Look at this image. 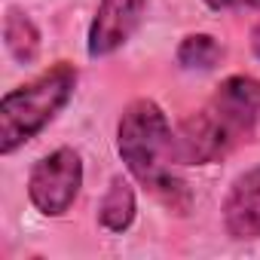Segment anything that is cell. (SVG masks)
Instances as JSON below:
<instances>
[{
  "mask_svg": "<svg viewBox=\"0 0 260 260\" xmlns=\"http://www.w3.org/2000/svg\"><path fill=\"white\" fill-rule=\"evenodd\" d=\"M260 132V80L233 74L172 132L175 166H214Z\"/></svg>",
  "mask_w": 260,
  "mask_h": 260,
  "instance_id": "obj_1",
  "label": "cell"
},
{
  "mask_svg": "<svg viewBox=\"0 0 260 260\" xmlns=\"http://www.w3.org/2000/svg\"><path fill=\"white\" fill-rule=\"evenodd\" d=\"M172 122L153 98L128 101L116 122V153L125 172L156 202L175 214H187L193 205L190 184L172 169Z\"/></svg>",
  "mask_w": 260,
  "mask_h": 260,
  "instance_id": "obj_2",
  "label": "cell"
},
{
  "mask_svg": "<svg viewBox=\"0 0 260 260\" xmlns=\"http://www.w3.org/2000/svg\"><path fill=\"white\" fill-rule=\"evenodd\" d=\"M80 83V71L71 61H55L34 80L10 89L0 98V153L13 156L34 141L43 128L68 107Z\"/></svg>",
  "mask_w": 260,
  "mask_h": 260,
  "instance_id": "obj_3",
  "label": "cell"
},
{
  "mask_svg": "<svg viewBox=\"0 0 260 260\" xmlns=\"http://www.w3.org/2000/svg\"><path fill=\"white\" fill-rule=\"evenodd\" d=\"M83 190V156L74 147H55L40 156L28 175V199L43 217H64Z\"/></svg>",
  "mask_w": 260,
  "mask_h": 260,
  "instance_id": "obj_4",
  "label": "cell"
},
{
  "mask_svg": "<svg viewBox=\"0 0 260 260\" xmlns=\"http://www.w3.org/2000/svg\"><path fill=\"white\" fill-rule=\"evenodd\" d=\"M150 0H98L89 34H86V52L89 58H107L116 49L128 43L144 19Z\"/></svg>",
  "mask_w": 260,
  "mask_h": 260,
  "instance_id": "obj_5",
  "label": "cell"
},
{
  "mask_svg": "<svg viewBox=\"0 0 260 260\" xmlns=\"http://www.w3.org/2000/svg\"><path fill=\"white\" fill-rule=\"evenodd\" d=\"M220 214H223V230L236 242L260 239V166L245 169L230 184Z\"/></svg>",
  "mask_w": 260,
  "mask_h": 260,
  "instance_id": "obj_6",
  "label": "cell"
},
{
  "mask_svg": "<svg viewBox=\"0 0 260 260\" xmlns=\"http://www.w3.org/2000/svg\"><path fill=\"white\" fill-rule=\"evenodd\" d=\"M138 217V199H135V187L128 178L113 175L101 202H98V223L110 233H125Z\"/></svg>",
  "mask_w": 260,
  "mask_h": 260,
  "instance_id": "obj_7",
  "label": "cell"
},
{
  "mask_svg": "<svg viewBox=\"0 0 260 260\" xmlns=\"http://www.w3.org/2000/svg\"><path fill=\"white\" fill-rule=\"evenodd\" d=\"M4 43H7V52L19 64H34L40 58V28L34 25V19L25 10L7 7V16H4Z\"/></svg>",
  "mask_w": 260,
  "mask_h": 260,
  "instance_id": "obj_8",
  "label": "cell"
},
{
  "mask_svg": "<svg viewBox=\"0 0 260 260\" xmlns=\"http://www.w3.org/2000/svg\"><path fill=\"white\" fill-rule=\"evenodd\" d=\"M175 58L184 71H214L223 58V46L211 34H187L178 43Z\"/></svg>",
  "mask_w": 260,
  "mask_h": 260,
  "instance_id": "obj_9",
  "label": "cell"
},
{
  "mask_svg": "<svg viewBox=\"0 0 260 260\" xmlns=\"http://www.w3.org/2000/svg\"><path fill=\"white\" fill-rule=\"evenodd\" d=\"M202 4L214 13L223 10H260V0H202Z\"/></svg>",
  "mask_w": 260,
  "mask_h": 260,
  "instance_id": "obj_10",
  "label": "cell"
},
{
  "mask_svg": "<svg viewBox=\"0 0 260 260\" xmlns=\"http://www.w3.org/2000/svg\"><path fill=\"white\" fill-rule=\"evenodd\" d=\"M251 52H254V55L260 58V22H257V25L251 28Z\"/></svg>",
  "mask_w": 260,
  "mask_h": 260,
  "instance_id": "obj_11",
  "label": "cell"
}]
</instances>
